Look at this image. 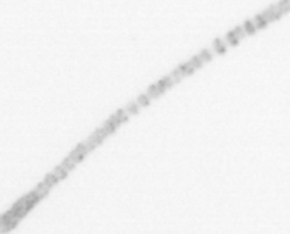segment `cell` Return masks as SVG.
Returning <instances> with one entry per match:
<instances>
[{"label":"cell","mask_w":290,"mask_h":234,"mask_svg":"<svg viewBox=\"0 0 290 234\" xmlns=\"http://www.w3.org/2000/svg\"><path fill=\"white\" fill-rule=\"evenodd\" d=\"M140 108H141V105L137 102V101H131L128 105L125 107V111H127V114H138V111H140Z\"/></svg>","instance_id":"1"},{"label":"cell","mask_w":290,"mask_h":234,"mask_svg":"<svg viewBox=\"0 0 290 234\" xmlns=\"http://www.w3.org/2000/svg\"><path fill=\"white\" fill-rule=\"evenodd\" d=\"M243 26V31L246 34H250V33H253L255 30H256V24L253 23V20H246L245 23L242 24Z\"/></svg>","instance_id":"2"},{"label":"cell","mask_w":290,"mask_h":234,"mask_svg":"<svg viewBox=\"0 0 290 234\" xmlns=\"http://www.w3.org/2000/svg\"><path fill=\"white\" fill-rule=\"evenodd\" d=\"M149 101H151V98H149V95L147 92H145V94H141V95L137 98V102H138L141 107H148V105H149Z\"/></svg>","instance_id":"3"},{"label":"cell","mask_w":290,"mask_h":234,"mask_svg":"<svg viewBox=\"0 0 290 234\" xmlns=\"http://www.w3.org/2000/svg\"><path fill=\"white\" fill-rule=\"evenodd\" d=\"M174 80L172 78V75H165V77H162L159 81H156V84H158V88H161L164 87V85H167V84H169L171 81Z\"/></svg>","instance_id":"4"},{"label":"cell","mask_w":290,"mask_h":234,"mask_svg":"<svg viewBox=\"0 0 290 234\" xmlns=\"http://www.w3.org/2000/svg\"><path fill=\"white\" fill-rule=\"evenodd\" d=\"M226 47H228V43H226V41H223L222 44H219L218 47H215L213 50H215V53H223V51L226 50Z\"/></svg>","instance_id":"5"},{"label":"cell","mask_w":290,"mask_h":234,"mask_svg":"<svg viewBox=\"0 0 290 234\" xmlns=\"http://www.w3.org/2000/svg\"><path fill=\"white\" fill-rule=\"evenodd\" d=\"M209 53H212L209 48H203V50L199 54H198V55H199V58H201V60H203V58H205V57H206V55H208Z\"/></svg>","instance_id":"6"},{"label":"cell","mask_w":290,"mask_h":234,"mask_svg":"<svg viewBox=\"0 0 290 234\" xmlns=\"http://www.w3.org/2000/svg\"><path fill=\"white\" fill-rule=\"evenodd\" d=\"M240 39H242L240 36H235V37H232V39H230V40H228L226 43H228V44H237Z\"/></svg>","instance_id":"7"},{"label":"cell","mask_w":290,"mask_h":234,"mask_svg":"<svg viewBox=\"0 0 290 234\" xmlns=\"http://www.w3.org/2000/svg\"><path fill=\"white\" fill-rule=\"evenodd\" d=\"M223 41H225V40H223L222 37H218V39H216V40L213 41V48H215V47H218L219 44H222Z\"/></svg>","instance_id":"8"}]
</instances>
